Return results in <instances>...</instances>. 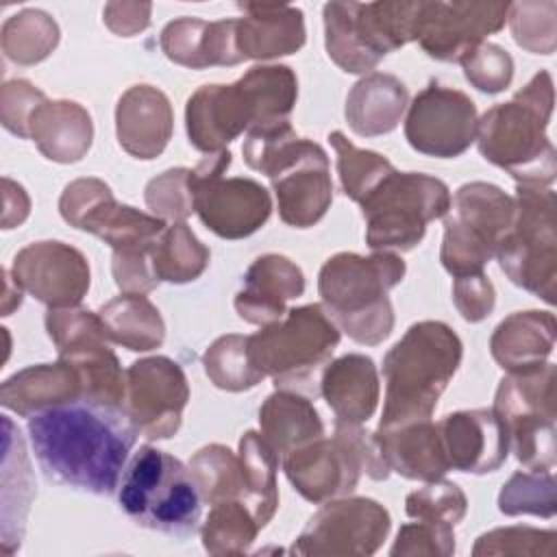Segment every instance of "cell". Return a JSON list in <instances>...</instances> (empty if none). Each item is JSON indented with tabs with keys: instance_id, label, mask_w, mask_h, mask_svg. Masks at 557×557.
Segmentation results:
<instances>
[{
	"instance_id": "603a6c76",
	"label": "cell",
	"mask_w": 557,
	"mask_h": 557,
	"mask_svg": "<svg viewBox=\"0 0 557 557\" xmlns=\"http://www.w3.org/2000/svg\"><path fill=\"white\" fill-rule=\"evenodd\" d=\"M448 466L459 472H496L507 455L509 440L500 418L492 409H466L437 422Z\"/></svg>"
},
{
	"instance_id": "ac0fdd59",
	"label": "cell",
	"mask_w": 557,
	"mask_h": 557,
	"mask_svg": "<svg viewBox=\"0 0 557 557\" xmlns=\"http://www.w3.org/2000/svg\"><path fill=\"white\" fill-rule=\"evenodd\" d=\"M392 520L387 509L366 496L333 498L315 511L296 542L294 555H331L363 557L374 555L389 533Z\"/></svg>"
},
{
	"instance_id": "44dd1931",
	"label": "cell",
	"mask_w": 557,
	"mask_h": 557,
	"mask_svg": "<svg viewBox=\"0 0 557 557\" xmlns=\"http://www.w3.org/2000/svg\"><path fill=\"white\" fill-rule=\"evenodd\" d=\"M511 2H422L416 20V41L437 61H457L500 30Z\"/></svg>"
},
{
	"instance_id": "7dc6e473",
	"label": "cell",
	"mask_w": 557,
	"mask_h": 557,
	"mask_svg": "<svg viewBox=\"0 0 557 557\" xmlns=\"http://www.w3.org/2000/svg\"><path fill=\"white\" fill-rule=\"evenodd\" d=\"M146 205L161 220L185 222V218L194 211L189 170L172 168V170L154 176L146 185Z\"/></svg>"
},
{
	"instance_id": "5b68a950",
	"label": "cell",
	"mask_w": 557,
	"mask_h": 557,
	"mask_svg": "<svg viewBox=\"0 0 557 557\" xmlns=\"http://www.w3.org/2000/svg\"><path fill=\"white\" fill-rule=\"evenodd\" d=\"M242 154L250 170L270 178L285 224L309 228L326 215L333 202L329 157L320 144L298 137L289 120L248 131Z\"/></svg>"
},
{
	"instance_id": "4fadbf2b",
	"label": "cell",
	"mask_w": 557,
	"mask_h": 557,
	"mask_svg": "<svg viewBox=\"0 0 557 557\" xmlns=\"http://www.w3.org/2000/svg\"><path fill=\"white\" fill-rule=\"evenodd\" d=\"M513 202V224L503 237L496 259L513 285L553 305L557 285L555 191L518 185Z\"/></svg>"
},
{
	"instance_id": "74e56055",
	"label": "cell",
	"mask_w": 557,
	"mask_h": 557,
	"mask_svg": "<svg viewBox=\"0 0 557 557\" xmlns=\"http://www.w3.org/2000/svg\"><path fill=\"white\" fill-rule=\"evenodd\" d=\"M2 52L17 65H35L59 44L57 22L41 9H24L2 24Z\"/></svg>"
},
{
	"instance_id": "f1b7e54d",
	"label": "cell",
	"mask_w": 557,
	"mask_h": 557,
	"mask_svg": "<svg viewBox=\"0 0 557 557\" xmlns=\"http://www.w3.org/2000/svg\"><path fill=\"white\" fill-rule=\"evenodd\" d=\"M28 137L57 163L81 161L94 139V122L74 100H44L28 120Z\"/></svg>"
},
{
	"instance_id": "7c38bea8",
	"label": "cell",
	"mask_w": 557,
	"mask_h": 557,
	"mask_svg": "<svg viewBox=\"0 0 557 557\" xmlns=\"http://www.w3.org/2000/svg\"><path fill=\"white\" fill-rule=\"evenodd\" d=\"M516 202L498 185L472 181L461 185L444 213L440 261L453 276L483 272L509 233Z\"/></svg>"
},
{
	"instance_id": "7a4b0ae2",
	"label": "cell",
	"mask_w": 557,
	"mask_h": 557,
	"mask_svg": "<svg viewBox=\"0 0 557 557\" xmlns=\"http://www.w3.org/2000/svg\"><path fill=\"white\" fill-rule=\"evenodd\" d=\"M298 98V78L287 65H255L231 85H202L185 107L189 144L213 154L244 131L287 122Z\"/></svg>"
},
{
	"instance_id": "1f68e13d",
	"label": "cell",
	"mask_w": 557,
	"mask_h": 557,
	"mask_svg": "<svg viewBox=\"0 0 557 557\" xmlns=\"http://www.w3.org/2000/svg\"><path fill=\"white\" fill-rule=\"evenodd\" d=\"M555 348V315L550 311H516L492 333L494 361L511 372H524L546 363Z\"/></svg>"
},
{
	"instance_id": "2e32d148",
	"label": "cell",
	"mask_w": 557,
	"mask_h": 557,
	"mask_svg": "<svg viewBox=\"0 0 557 557\" xmlns=\"http://www.w3.org/2000/svg\"><path fill=\"white\" fill-rule=\"evenodd\" d=\"M228 165V150L207 154L189 170V187L200 222L222 239H242L257 233L268 222L272 198L255 178H224Z\"/></svg>"
},
{
	"instance_id": "e575fe53",
	"label": "cell",
	"mask_w": 557,
	"mask_h": 557,
	"mask_svg": "<svg viewBox=\"0 0 557 557\" xmlns=\"http://www.w3.org/2000/svg\"><path fill=\"white\" fill-rule=\"evenodd\" d=\"M98 315L107 337L128 350L148 352L165 339L163 318L144 294H122L102 305Z\"/></svg>"
},
{
	"instance_id": "7bdbcfd3",
	"label": "cell",
	"mask_w": 557,
	"mask_h": 557,
	"mask_svg": "<svg viewBox=\"0 0 557 557\" xmlns=\"http://www.w3.org/2000/svg\"><path fill=\"white\" fill-rule=\"evenodd\" d=\"M498 509L505 516H542L553 518L557 509L553 470L513 472L498 494Z\"/></svg>"
},
{
	"instance_id": "f35d334b",
	"label": "cell",
	"mask_w": 557,
	"mask_h": 557,
	"mask_svg": "<svg viewBox=\"0 0 557 557\" xmlns=\"http://www.w3.org/2000/svg\"><path fill=\"white\" fill-rule=\"evenodd\" d=\"M252 511L237 498L211 505L200 529L202 546L211 555H242L250 548L259 533Z\"/></svg>"
},
{
	"instance_id": "ab89813d",
	"label": "cell",
	"mask_w": 557,
	"mask_h": 557,
	"mask_svg": "<svg viewBox=\"0 0 557 557\" xmlns=\"http://www.w3.org/2000/svg\"><path fill=\"white\" fill-rule=\"evenodd\" d=\"M189 470L202 500H207L209 505L220 500L244 498L242 461H239V455H235L231 448L222 444L202 446L191 457Z\"/></svg>"
},
{
	"instance_id": "cb8c5ba5",
	"label": "cell",
	"mask_w": 557,
	"mask_h": 557,
	"mask_svg": "<svg viewBox=\"0 0 557 557\" xmlns=\"http://www.w3.org/2000/svg\"><path fill=\"white\" fill-rule=\"evenodd\" d=\"M174 131V111L168 96L152 85L128 87L115 107L120 146L135 159L159 157Z\"/></svg>"
},
{
	"instance_id": "681fc988",
	"label": "cell",
	"mask_w": 557,
	"mask_h": 557,
	"mask_svg": "<svg viewBox=\"0 0 557 557\" xmlns=\"http://www.w3.org/2000/svg\"><path fill=\"white\" fill-rule=\"evenodd\" d=\"M389 553L394 557H416V555L448 557L455 553L453 527L426 522V520L403 524Z\"/></svg>"
},
{
	"instance_id": "4dcf8cb0",
	"label": "cell",
	"mask_w": 557,
	"mask_h": 557,
	"mask_svg": "<svg viewBox=\"0 0 557 557\" xmlns=\"http://www.w3.org/2000/svg\"><path fill=\"white\" fill-rule=\"evenodd\" d=\"M78 398H83L81 376L63 359L24 368L0 387V405L24 418Z\"/></svg>"
},
{
	"instance_id": "d6a6232c",
	"label": "cell",
	"mask_w": 557,
	"mask_h": 557,
	"mask_svg": "<svg viewBox=\"0 0 557 557\" xmlns=\"http://www.w3.org/2000/svg\"><path fill=\"white\" fill-rule=\"evenodd\" d=\"M409 91L400 78L385 72H370L352 85L346 96V122L361 137L392 133L405 109Z\"/></svg>"
},
{
	"instance_id": "f6af8a7d",
	"label": "cell",
	"mask_w": 557,
	"mask_h": 557,
	"mask_svg": "<svg viewBox=\"0 0 557 557\" xmlns=\"http://www.w3.org/2000/svg\"><path fill=\"white\" fill-rule=\"evenodd\" d=\"M405 511L413 520H426L437 524H450L463 520L468 500L461 487L453 481H429L424 487L407 494Z\"/></svg>"
},
{
	"instance_id": "5bb4252c",
	"label": "cell",
	"mask_w": 557,
	"mask_h": 557,
	"mask_svg": "<svg viewBox=\"0 0 557 557\" xmlns=\"http://www.w3.org/2000/svg\"><path fill=\"white\" fill-rule=\"evenodd\" d=\"M492 411L507 431L509 450L527 470L555 468V363L507 374Z\"/></svg>"
},
{
	"instance_id": "bcb514c9",
	"label": "cell",
	"mask_w": 557,
	"mask_h": 557,
	"mask_svg": "<svg viewBox=\"0 0 557 557\" xmlns=\"http://www.w3.org/2000/svg\"><path fill=\"white\" fill-rule=\"evenodd\" d=\"M555 531L533 527H505L483 533L472 555H555Z\"/></svg>"
},
{
	"instance_id": "ee69618b",
	"label": "cell",
	"mask_w": 557,
	"mask_h": 557,
	"mask_svg": "<svg viewBox=\"0 0 557 557\" xmlns=\"http://www.w3.org/2000/svg\"><path fill=\"white\" fill-rule=\"evenodd\" d=\"M555 13V0L511 4L507 20L516 44L533 54H553L557 44Z\"/></svg>"
},
{
	"instance_id": "836d02e7",
	"label": "cell",
	"mask_w": 557,
	"mask_h": 557,
	"mask_svg": "<svg viewBox=\"0 0 557 557\" xmlns=\"http://www.w3.org/2000/svg\"><path fill=\"white\" fill-rule=\"evenodd\" d=\"M261 437L283 459L292 450L324 435V424L313 403L296 392L278 389L259 409Z\"/></svg>"
},
{
	"instance_id": "83f0119b",
	"label": "cell",
	"mask_w": 557,
	"mask_h": 557,
	"mask_svg": "<svg viewBox=\"0 0 557 557\" xmlns=\"http://www.w3.org/2000/svg\"><path fill=\"white\" fill-rule=\"evenodd\" d=\"M320 392L339 422L363 424L379 405V370L366 355H342L324 366Z\"/></svg>"
},
{
	"instance_id": "4316f807",
	"label": "cell",
	"mask_w": 557,
	"mask_h": 557,
	"mask_svg": "<svg viewBox=\"0 0 557 557\" xmlns=\"http://www.w3.org/2000/svg\"><path fill=\"white\" fill-rule=\"evenodd\" d=\"M159 44L170 61L191 70L237 65L244 61L235 41V20L205 22L198 17H178L165 24Z\"/></svg>"
},
{
	"instance_id": "277c9868",
	"label": "cell",
	"mask_w": 557,
	"mask_h": 557,
	"mask_svg": "<svg viewBox=\"0 0 557 557\" xmlns=\"http://www.w3.org/2000/svg\"><path fill=\"white\" fill-rule=\"evenodd\" d=\"M461 355V339L448 324L437 320L411 324L383 359L385 405L379 429L431 420Z\"/></svg>"
},
{
	"instance_id": "8fae6325",
	"label": "cell",
	"mask_w": 557,
	"mask_h": 557,
	"mask_svg": "<svg viewBox=\"0 0 557 557\" xmlns=\"http://www.w3.org/2000/svg\"><path fill=\"white\" fill-rule=\"evenodd\" d=\"M448 185L422 172H398L385 176L361 202L366 242L372 250H411L426 224L448 211Z\"/></svg>"
},
{
	"instance_id": "11a10c76",
	"label": "cell",
	"mask_w": 557,
	"mask_h": 557,
	"mask_svg": "<svg viewBox=\"0 0 557 557\" xmlns=\"http://www.w3.org/2000/svg\"><path fill=\"white\" fill-rule=\"evenodd\" d=\"M2 187H4V211H2V228H13L20 226L28 211H30V200L24 191L22 185L13 183L11 178H2Z\"/></svg>"
},
{
	"instance_id": "7402d4cb",
	"label": "cell",
	"mask_w": 557,
	"mask_h": 557,
	"mask_svg": "<svg viewBox=\"0 0 557 557\" xmlns=\"http://www.w3.org/2000/svg\"><path fill=\"white\" fill-rule=\"evenodd\" d=\"M11 276L17 287L48 309L78 307L91 283L87 257L70 244L52 239L24 246L13 257Z\"/></svg>"
},
{
	"instance_id": "60d3db41",
	"label": "cell",
	"mask_w": 557,
	"mask_h": 557,
	"mask_svg": "<svg viewBox=\"0 0 557 557\" xmlns=\"http://www.w3.org/2000/svg\"><path fill=\"white\" fill-rule=\"evenodd\" d=\"M329 141L337 157V174L344 194L355 200L363 202L366 196L396 168L379 152L357 148L342 131L329 133Z\"/></svg>"
},
{
	"instance_id": "d590c367",
	"label": "cell",
	"mask_w": 557,
	"mask_h": 557,
	"mask_svg": "<svg viewBox=\"0 0 557 557\" xmlns=\"http://www.w3.org/2000/svg\"><path fill=\"white\" fill-rule=\"evenodd\" d=\"M239 461L244 476L242 503L252 511L257 524L263 529L278 507V455L268 446L261 433L246 431L239 440Z\"/></svg>"
},
{
	"instance_id": "c3c4849f",
	"label": "cell",
	"mask_w": 557,
	"mask_h": 557,
	"mask_svg": "<svg viewBox=\"0 0 557 557\" xmlns=\"http://www.w3.org/2000/svg\"><path fill=\"white\" fill-rule=\"evenodd\" d=\"M461 67L468 83L485 94H498L507 89L513 78L511 54L490 41H483L470 54H466L461 59Z\"/></svg>"
},
{
	"instance_id": "52a82bcc",
	"label": "cell",
	"mask_w": 557,
	"mask_h": 557,
	"mask_svg": "<svg viewBox=\"0 0 557 557\" xmlns=\"http://www.w3.org/2000/svg\"><path fill=\"white\" fill-rule=\"evenodd\" d=\"M202 496L191 470L154 446H139L117 485L120 509L139 527L185 537L198 529Z\"/></svg>"
},
{
	"instance_id": "d6986e66",
	"label": "cell",
	"mask_w": 557,
	"mask_h": 557,
	"mask_svg": "<svg viewBox=\"0 0 557 557\" xmlns=\"http://www.w3.org/2000/svg\"><path fill=\"white\" fill-rule=\"evenodd\" d=\"M187 400V376L174 359L146 357L133 361L126 370L124 411L144 437L168 440L176 435Z\"/></svg>"
},
{
	"instance_id": "ffe728a7",
	"label": "cell",
	"mask_w": 557,
	"mask_h": 557,
	"mask_svg": "<svg viewBox=\"0 0 557 557\" xmlns=\"http://www.w3.org/2000/svg\"><path fill=\"white\" fill-rule=\"evenodd\" d=\"M476 122V107L468 94L433 81L411 100L405 137L413 150L426 157L453 159L472 146Z\"/></svg>"
},
{
	"instance_id": "6da1fadb",
	"label": "cell",
	"mask_w": 557,
	"mask_h": 557,
	"mask_svg": "<svg viewBox=\"0 0 557 557\" xmlns=\"http://www.w3.org/2000/svg\"><path fill=\"white\" fill-rule=\"evenodd\" d=\"M28 440L50 481L107 496L120 485L137 431L124 409L78 398L33 413Z\"/></svg>"
},
{
	"instance_id": "816d5d0a",
	"label": "cell",
	"mask_w": 557,
	"mask_h": 557,
	"mask_svg": "<svg viewBox=\"0 0 557 557\" xmlns=\"http://www.w3.org/2000/svg\"><path fill=\"white\" fill-rule=\"evenodd\" d=\"M453 302L463 320L481 322L485 320L496 302L494 285L485 276V272L455 276L453 283Z\"/></svg>"
},
{
	"instance_id": "e0dca14e",
	"label": "cell",
	"mask_w": 557,
	"mask_h": 557,
	"mask_svg": "<svg viewBox=\"0 0 557 557\" xmlns=\"http://www.w3.org/2000/svg\"><path fill=\"white\" fill-rule=\"evenodd\" d=\"M61 218L78 228L100 237L117 250H152L165 231V220L120 205L111 187L100 178H76L65 185L59 198Z\"/></svg>"
},
{
	"instance_id": "b9f144b4",
	"label": "cell",
	"mask_w": 557,
	"mask_h": 557,
	"mask_svg": "<svg viewBox=\"0 0 557 557\" xmlns=\"http://www.w3.org/2000/svg\"><path fill=\"white\" fill-rule=\"evenodd\" d=\"M209 381L226 392H244L259 385L265 376L252 366L248 335L228 333L218 337L202 355Z\"/></svg>"
},
{
	"instance_id": "d4e9b609",
	"label": "cell",
	"mask_w": 557,
	"mask_h": 557,
	"mask_svg": "<svg viewBox=\"0 0 557 557\" xmlns=\"http://www.w3.org/2000/svg\"><path fill=\"white\" fill-rule=\"evenodd\" d=\"M305 274L283 255L257 257L244 276V287L235 296V311L250 324H272L285 315V305L302 296Z\"/></svg>"
},
{
	"instance_id": "9a60e30c",
	"label": "cell",
	"mask_w": 557,
	"mask_h": 557,
	"mask_svg": "<svg viewBox=\"0 0 557 557\" xmlns=\"http://www.w3.org/2000/svg\"><path fill=\"white\" fill-rule=\"evenodd\" d=\"M46 331L57 346L59 359L74 366L83 385V400L124 409L126 374L109 348L98 313L83 307L48 309Z\"/></svg>"
},
{
	"instance_id": "3957f363",
	"label": "cell",
	"mask_w": 557,
	"mask_h": 557,
	"mask_svg": "<svg viewBox=\"0 0 557 557\" xmlns=\"http://www.w3.org/2000/svg\"><path fill=\"white\" fill-rule=\"evenodd\" d=\"M553 102V78L540 70L511 100L494 104L476 122L479 152L518 185L548 187L555 181L557 152L546 135Z\"/></svg>"
},
{
	"instance_id": "8992f818",
	"label": "cell",
	"mask_w": 557,
	"mask_h": 557,
	"mask_svg": "<svg viewBox=\"0 0 557 557\" xmlns=\"http://www.w3.org/2000/svg\"><path fill=\"white\" fill-rule=\"evenodd\" d=\"M405 270V261L394 252H337L318 274L322 307L352 342L376 346L394 329L387 292L403 281Z\"/></svg>"
},
{
	"instance_id": "9c48e42d",
	"label": "cell",
	"mask_w": 557,
	"mask_h": 557,
	"mask_svg": "<svg viewBox=\"0 0 557 557\" xmlns=\"http://www.w3.org/2000/svg\"><path fill=\"white\" fill-rule=\"evenodd\" d=\"M418 2H329L322 9L329 59L348 74H370L379 61L416 41Z\"/></svg>"
},
{
	"instance_id": "ba28073f",
	"label": "cell",
	"mask_w": 557,
	"mask_h": 557,
	"mask_svg": "<svg viewBox=\"0 0 557 557\" xmlns=\"http://www.w3.org/2000/svg\"><path fill=\"white\" fill-rule=\"evenodd\" d=\"M283 470L294 490L315 505L350 494L361 472L374 481H385L392 472L376 435L339 420L331 440L318 437L285 455Z\"/></svg>"
},
{
	"instance_id": "db71d44e",
	"label": "cell",
	"mask_w": 557,
	"mask_h": 557,
	"mask_svg": "<svg viewBox=\"0 0 557 557\" xmlns=\"http://www.w3.org/2000/svg\"><path fill=\"white\" fill-rule=\"evenodd\" d=\"M152 7L148 2H109L102 11L104 24L120 37H133L148 28Z\"/></svg>"
},
{
	"instance_id": "f907efd6",
	"label": "cell",
	"mask_w": 557,
	"mask_h": 557,
	"mask_svg": "<svg viewBox=\"0 0 557 557\" xmlns=\"http://www.w3.org/2000/svg\"><path fill=\"white\" fill-rule=\"evenodd\" d=\"M44 100H48L46 94L35 85H30L28 81L24 78L7 81L0 89L2 126L17 137H28V120Z\"/></svg>"
},
{
	"instance_id": "f5cc1de1",
	"label": "cell",
	"mask_w": 557,
	"mask_h": 557,
	"mask_svg": "<svg viewBox=\"0 0 557 557\" xmlns=\"http://www.w3.org/2000/svg\"><path fill=\"white\" fill-rule=\"evenodd\" d=\"M111 272L115 285L124 294H148L159 285V278L152 270L150 250H117L113 252Z\"/></svg>"
},
{
	"instance_id": "30bf717a",
	"label": "cell",
	"mask_w": 557,
	"mask_h": 557,
	"mask_svg": "<svg viewBox=\"0 0 557 557\" xmlns=\"http://www.w3.org/2000/svg\"><path fill=\"white\" fill-rule=\"evenodd\" d=\"M339 344V329L318 302L285 311V318L248 335L252 366L278 389L307 387ZM315 392V389H313Z\"/></svg>"
},
{
	"instance_id": "484cf974",
	"label": "cell",
	"mask_w": 557,
	"mask_h": 557,
	"mask_svg": "<svg viewBox=\"0 0 557 557\" xmlns=\"http://www.w3.org/2000/svg\"><path fill=\"white\" fill-rule=\"evenodd\" d=\"M244 11L235 20V41L244 59H276L294 54L305 46V15L292 4H239Z\"/></svg>"
},
{
	"instance_id": "f546056e",
	"label": "cell",
	"mask_w": 557,
	"mask_h": 557,
	"mask_svg": "<svg viewBox=\"0 0 557 557\" xmlns=\"http://www.w3.org/2000/svg\"><path fill=\"white\" fill-rule=\"evenodd\" d=\"M374 435L389 470L405 479L429 483L450 470L437 424L431 420L379 429Z\"/></svg>"
},
{
	"instance_id": "8d00e7d4",
	"label": "cell",
	"mask_w": 557,
	"mask_h": 557,
	"mask_svg": "<svg viewBox=\"0 0 557 557\" xmlns=\"http://www.w3.org/2000/svg\"><path fill=\"white\" fill-rule=\"evenodd\" d=\"M150 259L159 281L189 283L207 270L211 252L185 222H172L154 242Z\"/></svg>"
}]
</instances>
